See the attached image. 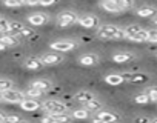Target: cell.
<instances>
[{
	"instance_id": "obj_1",
	"label": "cell",
	"mask_w": 157,
	"mask_h": 123,
	"mask_svg": "<svg viewBox=\"0 0 157 123\" xmlns=\"http://www.w3.org/2000/svg\"><path fill=\"white\" fill-rule=\"evenodd\" d=\"M96 34L102 40H122V39H126L123 28H119L116 25H100L97 28Z\"/></svg>"
},
{
	"instance_id": "obj_2",
	"label": "cell",
	"mask_w": 157,
	"mask_h": 123,
	"mask_svg": "<svg viewBox=\"0 0 157 123\" xmlns=\"http://www.w3.org/2000/svg\"><path fill=\"white\" fill-rule=\"evenodd\" d=\"M25 99H26V97H25V92H22V91H19V89H14V88L0 92V100H3L5 103L20 105Z\"/></svg>"
},
{
	"instance_id": "obj_3",
	"label": "cell",
	"mask_w": 157,
	"mask_h": 123,
	"mask_svg": "<svg viewBox=\"0 0 157 123\" xmlns=\"http://www.w3.org/2000/svg\"><path fill=\"white\" fill-rule=\"evenodd\" d=\"M42 109L46 114H60V112H68V106L62 103L60 100H46L42 105Z\"/></svg>"
},
{
	"instance_id": "obj_4",
	"label": "cell",
	"mask_w": 157,
	"mask_h": 123,
	"mask_svg": "<svg viewBox=\"0 0 157 123\" xmlns=\"http://www.w3.org/2000/svg\"><path fill=\"white\" fill-rule=\"evenodd\" d=\"M77 20H78V17L72 11H63V13H60L57 16V25L60 28H68V26L77 23Z\"/></svg>"
},
{
	"instance_id": "obj_5",
	"label": "cell",
	"mask_w": 157,
	"mask_h": 123,
	"mask_svg": "<svg viewBox=\"0 0 157 123\" xmlns=\"http://www.w3.org/2000/svg\"><path fill=\"white\" fill-rule=\"evenodd\" d=\"M49 48H51L54 52L63 54V52L72 51V49L75 48V42H72V40H57V42H52V43L49 45Z\"/></svg>"
},
{
	"instance_id": "obj_6",
	"label": "cell",
	"mask_w": 157,
	"mask_h": 123,
	"mask_svg": "<svg viewBox=\"0 0 157 123\" xmlns=\"http://www.w3.org/2000/svg\"><path fill=\"white\" fill-rule=\"evenodd\" d=\"M77 23L80 25L82 28H85V29H94L99 25V17L94 16V14H86V16L78 17Z\"/></svg>"
},
{
	"instance_id": "obj_7",
	"label": "cell",
	"mask_w": 157,
	"mask_h": 123,
	"mask_svg": "<svg viewBox=\"0 0 157 123\" xmlns=\"http://www.w3.org/2000/svg\"><path fill=\"white\" fill-rule=\"evenodd\" d=\"M42 62L45 66H56V65H60L63 62V55L59 54V52H48L42 57Z\"/></svg>"
},
{
	"instance_id": "obj_8",
	"label": "cell",
	"mask_w": 157,
	"mask_h": 123,
	"mask_svg": "<svg viewBox=\"0 0 157 123\" xmlns=\"http://www.w3.org/2000/svg\"><path fill=\"white\" fill-rule=\"evenodd\" d=\"M26 20H28V23H29L31 26H43V25L48 23L49 17H48V14H45V13H34V14L28 16Z\"/></svg>"
},
{
	"instance_id": "obj_9",
	"label": "cell",
	"mask_w": 157,
	"mask_h": 123,
	"mask_svg": "<svg viewBox=\"0 0 157 123\" xmlns=\"http://www.w3.org/2000/svg\"><path fill=\"white\" fill-rule=\"evenodd\" d=\"M122 77L123 82H129V83H145L149 80V77L142 73H123Z\"/></svg>"
},
{
	"instance_id": "obj_10",
	"label": "cell",
	"mask_w": 157,
	"mask_h": 123,
	"mask_svg": "<svg viewBox=\"0 0 157 123\" xmlns=\"http://www.w3.org/2000/svg\"><path fill=\"white\" fill-rule=\"evenodd\" d=\"M23 66L26 69H29V71H39L45 65H43V62H42V57H28L23 62Z\"/></svg>"
},
{
	"instance_id": "obj_11",
	"label": "cell",
	"mask_w": 157,
	"mask_h": 123,
	"mask_svg": "<svg viewBox=\"0 0 157 123\" xmlns=\"http://www.w3.org/2000/svg\"><path fill=\"white\" fill-rule=\"evenodd\" d=\"M99 120H102V121H105V123H117L119 121V115L116 114V112H111V111H100V112H97V115H96Z\"/></svg>"
},
{
	"instance_id": "obj_12",
	"label": "cell",
	"mask_w": 157,
	"mask_h": 123,
	"mask_svg": "<svg viewBox=\"0 0 157 123\" xmlns=\"http://www.w3.org/2000/svg\"><path fill=\"white\" fill-rule=\"evenodd\" d=\"M100 6H102V9H105L106 13H113V14L122 13V9H120V6L117 5L116 0H102Z\"/></svg>"
},
{
	"instance_id": "obj_13",
	"label": "cell",
	"mask_w": 157,
	"mask_h": 123,
	"mask_svg": "<svg viewBox=\"0 0 157 123\" xmlns=\"http://www.w3.org/2000/svg\"><path fill=\"white\" fill-rule=\"evenodd\" d=\"M94 99H96V95H94L93 92H90V91H78V92L74 94V100L78 102V103H82L83 106H85L88 102L94 100Z\"/></svg>"
},
{
	"instance_id": "obj_14",
	"label": "cell",
	"mask_w": 157,
	"mask_h": 123,
	"mask_svg": "<svg viewBox=\"0 0 157 123\" xmlns=\"http://www.w3.org/2000/svg\"><path fill=\"white\" fill-rule=\"evenodd\" d=\"M0 42H2L6 48L8 46H19L20 45L19 35H14V34H0Z\"/></svg>"
},
{
	"instance_id": "obj_15",
	"label": "cell",
	"mask_w": 157,
	"mask_h": 123,
	"mask_svg": "<svg viewBox=\"0 0 157 123\" xmlns=\"http://www.w3.org/2000/svg\"><path fill=\"white\" fill-rule=\"evenodd\" d=\"M20 108H22L23 111L33 112V111H37L39 108H42V105H40L39 100H36V99H25V100L20 103Z\"/></svg>"
},
{
	"instance_id": "obj_16",
	"label": "cell",
	"mask_w": 157,
	"mask_h": 123,
	"mask_svg": "<svg viewBox=\"0 0 157 123\" xmlns=\"http://www.w3.org/2000/svg\"><path fill=\"white\" fill-rule=\"evenodd\" d=\"M78 63L82 66H94V65L99 63V57L96 54H83L78 58Z\"/></svg>"
},
{
	"instance_id": "obj_17",
	"label": "cell",
	"mask_w": 157,
	"mask_h": 123,
	"mask_svg": "<svg viewBox=\"0 0 157 123\" xmlns=\"http://www.w3.org/2000/svg\"><path fill=\"white\" fill-rule=\"evenodd\" d=\"M46 118L52 123H69L72 117L68 112H60V114H48Z\"/></svg>"
},
{
	"instance_id": "obj_18",
	"label": "cell",
	"mask_w": 157,
	"mask_h": 123,
	"mask_svg": "<svg viewBox=\"0 0 157 123\" xmlns=\"http://www.w3.org/2000/svg\"><path fill=\"white\" fill-rule=\"evenodd\" d=\"M132 58H134L132 52H116L113 55V62H116V63H128Z\"/></svg>"
},
{
	"instance_id": "obj_19",
	"label": "cell",
	"mask_w": 157,
	"mask_h": 123,
	"mask_svg": "<svg viewBox=\"0 0 157 123\" xmlns=\"http://www.w3.org/2000/svg\"><path fill=\"white\" fill-rule=\"evenodd\" d=\"M31 88H36V89L43 91V92H48V91L52 88V85H51V82H48V80H45V79H39V80H34V82L31 83Z\"/></svg>"
},
{
	"instance_id": "obj_20",
	"label": "cell",
	"mask_w": 157,
	"mask_h": 123,
	"mask_svg": "<svg viewBox=\"0 0 157 123\" xmlns=\"http://www.w3.org/2000/svg\"><path fill=\"white\" fill-rule=\"evenodd\" d=\"M136 14L139 16V17H155V14H157V9L155 8H151V6H143V8H139L137 11H136Z\"/></svg>"
},
{
	"instance_id": "obj_21",
	"label": "cell",
	"mask_w": 157,
	"mask_h": 123,
	"mask_svg": "<svg viewBox=\"0 0 157 123\" xmlns=\"http://www.w3.org/2000/svg\"><path fill=\"white\" fill-rule=\"evenodd\" d=\"M105 82L111 86H119L123 83V77H122V74H108L105 77Z\"/></svg>"
},
{
	"instance_id": "obj_22",
	"label": "cell",
	"mask_w": 157,
	"mask_h": 123,
	"mask_svg": "<svg viewBox=\"0 0 157 123\" xmlns=\"http://www.w3.org/2000/svg\"><path fill=\"white\" fill-rule=\"evenodd\" d=\"M26 28V25H23L22 22H10V32L8 34H14V35H20V32Z\"/></svg>"
},
{
	"instance_id": "obj_23",
	"label": "cell",
	"mask_w": 157,
	"mask_h": 123,
	"mask_svg": "<svg viewBox=\"0 0 157 123\" xmlns=\"http://www.w3.org/2000/svg\"><path fill=\"white\" fill-rule=\"evenodd\" d=\"M85 109L90 111V112H100L103 109V105H102V102H99L97 99H94V100H91V102H88L85 105Z\"/></svg>"
},
{
	"instance_id": "obj_24",
	"label": "cell",
	"mask_w": 157,
	"mask_h": 123,
	"mask_svg": "<svg viewBox=\"0 0 157 123\" xmlns=\"http://www.w3.org/2000/svg\"><path fill=\"white\" fill-rule=\"evenodd\" d=\"M128 40L136 42V43H143V42L148 40V31H146V29H140L139 32H136L134 35H131Z\"/></svg>"
},
{
	"instance_id": "obj_25",
	"label": "cell",
	"mask_w": 157,
	"mask_h": 123,
	"mask_svg": "<svg viewBox=\"0 0 157 123\" xmlns=\"http://www.w3.org/2000/svg\"><path fill=\"white\" fill-rule=\"evenodd\" d=\"M90 111H86L85 108H80V109H74L72 111V114H71V117L72 118H77V120H86L88 117H90Z\"/></svg>"
},
{
	"instance_id": "obj_26",
	"label": "cell",
	"mask_w": 157,
	"mask_h": 123,
	"mask_svg": "<svg viewBox=\"0 0 157 123\" xmlns=\"http://www.w3.org/2000/svg\"><path fill=\"white\" fill-rule=\"evenodd\" d=\"M43 94H45L43 91L36 89V88H31V86L25 91V97H28V99H39V97H42Z\"/></svg>"
},
{
	"instance_id": "obj_27",
	"label": "cell",
	"mask_w": 157,
	"mask_h": 123,
	"mask_svg": "<svg viewBox=\"0 0 157 123\" xmlns=\"http://www.w3.org/2000/svg\"><path fill=\"white\" fill-rule=\"evenodd\" d=\"M116 2H117V5L120 6L122 13H123V11H128V9H131V8L134 6V0H116Z\"/></svg>"
},
{
	"instance_id": "obj_28",
	"label": "cell",
	"mask_w": 157,
	"mask_h": 123,
	"mask_svg": "<svg viewBox=\"0 0 157 123\" xmlns=\"http://www.w3.org/2000/svg\"><path fill=\"white\" fill-rule=\"evenodd\" d=\"M142 28L139 26V25H129V26H126V28H123V31H125V35H126V39H129L131 35H134L136 32H139Z\"/></svg>"
},
{
	"instance_id": "obj_29",
	"label": "cell",
	"mask_w": 157,
	"mask_h": 123,
	"mask_svg": "<svg viewBox=\"0 0 157 123\" xmlns=\"http://www.w3.org/2000/svg\"><path fill=\"white\" fill-rule=\"evenodd\" d=\"M3 5L8 8H19L25 5V0H3Z\"/></svg>"
},
{
	"instance_id": "obj_30",
	"label": "cell",
	"mask_w": 157,
	"mask_h": 123,
	"mask_svg": "<svg viewBox=\"0 0 157 123\" xmlns=\"http://www.w3.org/2000/svg\"><path fill=\"white\" fill-rule=\"evenodd\" d=\"M13 86H14V85H13L11 80H8V79H0V92L8 91V89H11Z\"/></svg>"
},
{
	"instance_id": "obj_31",
	"label": "cell",
	"mask_w": 157,
	"mask_h": 123,
	"mask_svg": "<svg viewBox=\"0 0 157 123\" xmlns=\"http://www.w3.org/2000/svg\"><path fill=\"white\" fill-rule=\"evenodd\" d=\"M134 102L139 103V105H146V103L151 102V99H149V97L146 95V92H145V94H139V95H136V97H134Z\"/></svg>"
},
{
	"instance_id": "obj_32",
	"label": "cell",
	"mask_w": 157,
	"mask_h": 123,
	"mask_svg": "<svg viewBox=\"0 0 157 123\" xmlns=\"http://www.w3.org/2000/svg\"><path fill=\"white\" fill-rule=\"evenodd\" d=\"M10 32V20L6 19H0V34H8Z\"/></svg>"
},
{
	"instance_id": "obj_33",
	"label": "cell",
	"mask_w": 157,
	"mask_h": 123,
	"mask_svg": "<svg viewBox=\"0 0 157 123\" xmlns=\"http://www.w3.org/2000/svg\"><path fill=\"white\" fill-rule=\"evenodd\" d=\"M149 43H157V28H152V29H148V40Z\"/></svg>"
},
{
	"instance_id": "obj_34",
	"label": "cell",
	"mask_w": 157,
	"mask_h": 123,
	"mask_svg": "<svg viewBox=\"0 0 157 123\" xmlns=\"http://www.w3.org/2000/svg\"><path fill=\"white\" fill-rule=\"evenodd\" d=\"M146 95L151 99V102H157V86H152L146 91Z\"/></svg>"
},
{
	"instance_id": "obj_35",
	"label": "cell",
	"mask_w": 157,
	"mask_h": 123,
	"mask_svg": "<svg viewBox=\"0 0 157 123\" xmlns=\"http://www.w3.org/2000/svg\"><path fill=\"white\" fill-rule=\"evenodd\" d=\"M8 123H19V121H22V118L19 117V115H14V114H11V115H6V118H5Z\"/></svg>"
},
{
	"instance_id": "obj_36",
	"label": "cell",
	"mask_w": 157,
	"mask_h": 123,
	"mask_svg": "<svg viewBox=\"0 0 157 123\" xmlns=\"http://www.w3.org/2000/svg\"><path fill=\"white\" fill-rule=\"evenodd\" d=\"M59 2V0H40V6H52Z\"/></svg>"
},
{
	"instance_id": "obj_37",
	"label": "cell",
	"mask_w": 157,
	"mask_h": 123,
	"mask_svg": "<svg viewBox=\"0 0 157 123\" xmlns=\"http://www.w3.org/2000/svg\"><path fill=\"white\" fill-rule=\"evenodd\" d=\"M134 123H151V120L148 117H137L134 120Z\"/></svg>"
},
{
	"instance_id": "obj_38",
	"label": "cell",
	"mask_w": 157,
	"mask_h": 123,
	"mask_svg": "<svg viewBox=\"0 0 157 123\" xmlns=\"http://www.w3.org/2000/svg\"><path fill=\"white\" fill-rule=\"evenodd\" d=\"M25 5H28V6H37V5H40V0H25Z\"/></svg>"
},
{
	"instance_id": "obj_39",
	"label": "cell",
	"mask_w": 157,
	"mask_h": 123,
	"mask_svg": "<svg viewBox=\"0 0 157 123\" xmlns=\"http://www.w3.org/2000/svg\"><path fill=\"white\" fill-rule=\"evenodd\" d=\"M5 118H6V115H3L2 112H0V121H5Z\"/></svg>"
},
{
	"instance_id": "obj_40",
	"label": "cell",
	"mask_w": 157,
	"mask_h": 123,
	"mask_svg": "<svg viewBox=\"0 0 157 123\" xmlns=\"http://www.w3.org/2000/svg\"><path fill=\"white\" fill-rule=\"evenodd\" d=\"M5 49H6V46H5L2 42H0V51H5Z\"/></svg>"
},
{
	"instance_id": "obj_41",
	"label": "cell",
	"mask_w": 157,
	"mask_h": 123,
	"mask_svg": "<svg viewBox=\"0 0 157 123\" xmlns=\"http://www.w3.org/2000/svg\"><path fill=\"white\" fill-rule=\"evenodd\" d=\"M93 123H105V121H102V120H99V118H97V117H96V118H94V120H93Z\"/></svg>"
},
{
	"instance_id": "obj_42",
	"label": "cell",
	"mask_w": 157,
	"mask_h": 123,
	"mask_svg": "<svg viewBox=\"0 0 157 123\" xmlns=\"http://www.w3.org/2000/svg\"><path fill=\"white\" fill-rule=\"evenodd\" d=\"M152 25L157 28V17H154V19H152Z\"/></svg>"
},
{
	"instance_id": "obj_43",
	"label": "cell",
	"mask_w": 157,
	"mask_h": 123,
	"mask_svg": "<svg viewBox=\"0 0 157 123\" xmlns=\"http://www.w3.org/2000/svg\"><path fill=\"white\" fill-rule=\"evenodd\" d=\"M42 123H52V121H49L48 118H43V120H42Z\"/></svg>"
},
{
	"instance_id": "obj_44",
	"label": "cell",
	"mask_w": 157,
	"mask_h": 123,
	"mask_svg": "<svg viewBox=\"0 0 157 123\" xmlns=\"http://www.w3.org/2000/svg\"><path fill=\"white\" fill-rule=\"evenodd\" d=\"M151 123H157V118H152V120H151Z\"/></svg>"
},
{
	"instance_id": "obj_45",
	"label": "cell",
	"mask_w": 157,
	"mask_h": 123,
	"mask_svg": "<svg viewBox=\"0 0 157 123\" xmlns=\"http://www.w3.org/2000/svg\"><path fill=\"white\" fill-rule=\"evenodd\" d=\"M19 123H29V121H25V120H22V121H19Z\"/></svg>"
},
{
	"instance_id": "obj_46",
	"label": "cell",
	"mask_w": 157,
	"mask_h": 123,
	"mask_svg": "<svg viewBox=\"0 0 157 123\" xmlns=\"http://www.w3.org/2000/svg\"><path fill=\"white\" fill-rule=\"evenodd\" d=\"M0 123H8V121H6V120H5V121H0Z\"/></svg>"
}]
</instances>
